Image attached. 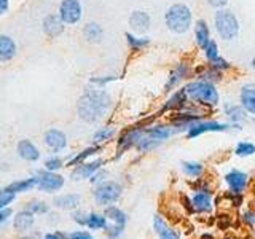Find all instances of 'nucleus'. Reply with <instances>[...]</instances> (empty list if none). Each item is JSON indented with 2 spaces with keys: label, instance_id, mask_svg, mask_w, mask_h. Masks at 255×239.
<instances>
[{
  "label": "nucleus",
  "instance_id": "1",
  "mask_svg": "<svg viewBox=\"0 0 255 239\" xmlns=\"http://www.w3.org/2000/svg\"><path fill=\"white\" fill-rule=\"evenodd\" d=\"M112 106L110 94L102 88H90L85 90L77 102L78 118L85 123H98L107 115Z\"/></svg>",
  "mask_w": 255,
  "mask_h": 239
},
{
  "label": "nucleus",
  "instance_id": "2",
  "mask_svg": "<svg viewBox=\"0 0 255 239\" xmlns=\"http://www.w3.org/2000/svg\"><path fill=\"white\" fill-rule=\"evenodd\" d=\"M180 132L179 127H175L174 124H155V126H148L143 129L139 142L135 143V148H137L140 153H147L158 148L159 145L172 137L174 134Z\"/></svg>",
  "mask_w": 255,
  "mask_h": 239
},
{
  "label": "nucleus",
  "instance_id": "3",
  "mask_svg": "<svg viewBox=\"0 0 255 239\" xmlns=\"http://www.w3.org/2000/svg\"><path fill=\"white\" fill-rule=\"evenodd\" d=\"M188 99L196 104V106L204 107H215L219 104V91L214 83L206 82V80H193L185 86Z\"/></svg>",
  "mask_w": 255,
  "mask_h": 239
},
{
  "label": "nucleus",
  "instance_id": "4",
  "mask_svg": "<svg viewBox=\"0 0 255 239\" xmlns=\"http://www.w3.org/2000/svg\"><path fill=\"white\" fill-rule=\"evenodd\" d=\"M166 27L174 34H185L193 24V13L185 3H174L164 13Z\"/></svg>",
  "mask_w": 255,
  "mask_h": 239
},
{
  "label": "nucleus",
  "instance_id": "5",
  "mask_svg": "<svg viewBox=\"0 0 255 239\" xmlns=\"http://www.w3.org/2000/svg\"><path fill=\"white\" fill-rule=\"evenodd\" d=\"M214 24H215V30L222 40L225 42H231V40L238 38L239 35V21L236 18V14L227 10V8H220V10L215 11L214 16Z\"/></svg>",
  "mask_w": 255,
  "mask_h": 239
},
{
  "label": "nucleus",
  "instance_id": "6",
  "mask_svg": "<svg viewBox=\"0 0 255 239\" xmlns=\"http://www.w3.org/2000/svg\"><path fill=\"white\" fill-rule=\"evenodd\" d=\"M123 195V187L122 183H118L115 180H106L96 185L94 191H93V196H94V201L98 206L102 207H107L115 204L120 198Z\"/></svg>",
  "mask_w": 255,
  "mask_h": 239
},
{
  "label": "nucleus",
  "instance_id": "7",
  "mask_svg": "<svg viewBox=\"0 0 255 239\" xmlns=\"http://www.w3.org/2000/svg\"><path fill=\"white\" fill-rule=\"evenodd\" d=\"M233 124L230 123H220V121H206V120H199V121H195L193 124L188 126L187 129V137L188 139H195L203 135L206 132H225L228 129H231Z\"/></svg>",
  "mask_w": 255,
  "mask_h": 239
},
{
  "label": "nucleus",
  "instance_id": "8",
  "mask_svg": "<svg viewBox=\"0 0 255 239\" xmlns=\"http://www.w3.org/2000/svg\"><path fill=\"white\" fill-rule=\"evenodd\" d=\"M35 177H37V188L40 191L54 193V191H59L64 187V177L58 172L43 169V171H38L35 174Z\"/></svg>",
  "mask_w": 255,
  "mask_h": 239
},
{
  "label": "nucleus",
  "instance_id": "9",
  "mask_svg": "<svg viewBox=\"0 0 255 239\" xmlns=\"http://www.w3.org/2000/svg\"><path fill=\"white\" fill-rule=\"evenodd\" d=\"M61 19L66 26H74L80 22L83 16V6L80 3V0H62L59 3V13Z\"/></svg>",
  "mask_w": 255,
  "mask_h": 239
},
{
  "label": "nucleus",
  "instance_id": "10",
  "mask_svg": "<svg viewBox=\"0 0 255 239\" xmlns=\"http://www.w3.org/2000/svg\"><path fill=\"white\" fill-rule=\"evenodd\" d=\"M147 126H132V127H128V129L118 137V147H117V158L122 156L126 150H129L132 147H135V143L139 142L140 135L143 132Z\"/></svg>",
  "mask_w": 255,
  "mask_h": 239
},
{
  "label": "nucleus",
  "instance_id": "11",
  "mask_svg": "<svg viewBox=\"0 0 255 239\" xmlns=\"http://www.w3.org/2000/svg\"><path fill=\"white\" fill-rule=\"evenodd\" d=\"M225 182L231 193L243 195L246 188L249 187V174H246L244 171H239V169H231L225 175Z\"/></svg>",
  "mask_w": 255,
  "mask_h": 239
},
{
  "label": "nucleus",
  "instance_id": "12",
  "mask_svg": "<svg viewBox=\"0 0 255 239\" xmlns=\"http://www.w3.org/2000/svg\"><path fill=\"white\" fill-rule=\"evenodd\" d=\"M191 204L196 214H211L212 212V190H195L191 195Z\"/></svg>",
  "mask_w": 255,
  "mask_h": 239
},
{
  "label": "nucleus",
  "instance_id": "13",
  "mask_svg": "<svg viewBox=\"0 0 255 239\" xmlns=\"http://www.w3.org/2000/svg\"><path fill=\"white\" fill-rule=\"evenodd\" d=\"M104 164H106V161L101 158L94 159V161H85L82 164L75 166L74 172H72V179L74 180H85V179L90 180L96 172H98L99 169H102Z\"/></svg>",
  "mask_w": 255,
  "mask_h": 239
},
{
  "label": "nucleus",
  "instance_id": "14",
  "mask_svg": "<svg viewBox=\"0 0 255 239\" xmlns=\"http://www.w3.org/2000/svg\"><path fill=\"white\" fill-rule=\"evenodd\" d=\"M153 231L158 239H182L180 231L169 227V223L158 214L153 215Z\"/></svg>",
  "mask_w": 255,
  "mask_h": 239
},
{
  "label": "nucleus",
  "instance_id": "15",
  "mask_svg": "<svg viewBox=\"0 0 255 239\" xmlns=\"http://www.w3.org/2000/svg\"><path fill=\"white\" fill-rule=\"evenodd\" d=\"M43 140H45V145L50 148L53 153H59V151H62L67 147V135L59 129H54V127H51V129H48L45 132Z\"/></svg>",
  "mask_w": 255,
  "mask_h": 239
},
{
  "label": "nucleus",
  "instance_id": "16",
  "mask_svg": "<svg viewBox=\"0 0 255 239\" xmlns=\"http://www.w3.org/2000/svg\"><path fill=\"white\" fill-rule=\"evenodd\" d=\"M129 27L131 30H134L135 34H147V30L150 29V24H151V18L147 11L143 10H134L129 16Z\"/></svg>",
  "mask_w": 255,
  "mask_h": 239
},
{
  "label": "nucleus",
  "instance_id": "17",
  "mask_svg": "<svg viewBox=\"0 0 255 239\" xmlns=\"http://www.w3.org/2000/svg\"><path fill=\"white\" fill-rule=\"evenodd\" d=\"M42 26H43V32H45L46 37L58 38L64 32L66 24H64V21L61 19L59 14H48V16H45Z\"/></svg>",
  "mask_w": 255,
  "mask_h": 239
},
{
  "label": "nucleus",
  "instance_id": "18",
  "mask_svg": "<svg viewBox=\"0 0 255 239\" xmlns=\"http://www.w3.org/2000/svg\"><path fill=\"white\" fill-rule=\"evenodd\" d=\"M188 102H190V99H188V94H187V91H185V86L182 88V90H179L177 93H174L169 99L166 101V104H164V107H163V110H161V114L163 112H180V110H185L187 109V106H188Z\"/></svg>",
  "mask_w": 255,
  "mask_h": 239
},
{
  "label": "nucleus",
  "instance_id": "19",
  "mask_svg": "<svg viewBox=\"0 0 255 239\" xmlns=\"http://www.w3.org/2000/svg\"><path fill=\"white\" fill-rule=\"evenodd\" d=\"M190 75V67L188 64L185 62H180L177 67H175L171 74H169V78H167V82L164 85V91L166 93H171L175 86H177L183 78H187Z\"/></svg>",
  "mask_w": 255,
  "mask_h": 239
},
{
  "label": "nucleus",
  "instance_id": "20",
  "mask_svg": "<svg viewBox=\"0 0 255 239\" xmlns=\"http://www.w3.org/2000/svg\"><path fill=\"white\" fill-rule=\"evenodd\" d=\"M239 101L247 114L255 117V85H244L239 93Z\"/></svg>",
  "mask_w": 255,
  "mask_h": 239
},
{
  "label": "nucleus",
  "instance_id": "21",
  "mask_svg": "<svg viewBox=\"0 0 255 239\" xmlns=\"http://www.w3.org/2000/svg\"><path fill=\"white\" fill-rule=\"evenodd\" d=\"M16 51H18V46L14 40L10 35H0V62L11 61L16 56Z\"/></svg>",
  "mask_w": 255,
  "mask_h": 239
},
{
  "label": "nucleus",
  "instance_id": "22",
  "mask_svg": "<svg viewBox=\"0 0 255 239\" xmlns=\"http://www.w3.org/2000/svg\"><path fill=\"white\" fill-rule=\"evenodd\" d=\"M80 203H82V198L74 193H67V195H59L53 199V204L62 211H75L78 209Z\"/></svg>",
  "mask_w": 255,
  "mask_h": 239
},
{
  "label": "nucleus",
  "instance_id": "23",
  "mask_svg": "<svg viewBox=\"0 0 255 239\" xmlns=\"http://www.w3.org/2000/svg\"><path fill=\"white\" fill-rule=\"evenodd\" d=\"M16 150H18L19 158L26 159V161H38V159H40V151H38V148L30 140H27V139L19 140Z\"/></svg>",
  "mask_w": 255,
  "mask_h": 239
},
{
  "label": "nucleus",
  "instance_id": "24",
  "mask_svg": "<svg viewBox=\"0 0 255 239\" xmlns=\"http://www.w3.org/2000/svg\"><path fill=\"white\" fill-rule=\"evenodd\" d=\"M223 112L230 118L231 124H243L244 121H247V117H249L244 107L236 106V104H225L223 106Z\"/></svg>",
  "mask_w": 255,
  "mask_h": 239
},
{
  "label": "nucleus",
  "instance_id": "25",
  "mask_svg": "<svg viewBox=\"0 0 255 239\" xmlns=\"http://www.w3.org/2000/svg\"><path fill=\"white\" fill-rule=\"evenodd\" d=\"M35 214H32L29 209L26 211H21L14 215V220H13V227L16 231H27L30 230L32 227H34L35 223Z\"/></svg>",
  "mask_w": 255,
  "mask_h": 239
},
{
  "label": "nucleus",
  "instance_id": "26",
  "mask_svg": "<svg viewBox=\"0 0 255 239\" xmlns=\"http://www.w3.org/2000/svg\"><path fill=\"white\" fill-rule=\"evenodd\" d=\"M195 38L199 48H206V45L211 42V29L207 26V22L204 19H198L195 22Z\"/></svg>",
  "mask_w": 255,
  "mask_h": 239
},
{
  "label": "nucleus",
  "instance_id": "27",
  "mask_svg": "<svg viewBox=\"0 0 255 239\" xmlns=\"http://www.w3.org/2000/svg\"><path fill=\"white\" fill-rule=\"evenodd\" d=\"M104 215H106L109 222L115 223V225L126 227V223H128V214L120 209V207L115 204L104 207Z\"/></svg>",
  "mask_w": 255,
  "mask_h": 239
},
{
  "label": "nucleus",
  "instance_id": "28",
  "mask_svg": "<svg viewBox=\"0 0 255 239\" xmlns=\"http://www.w3.org/2000/svg\"><path fill=\"white\" fill-rule=\"evenodd\" d=\"M83 37L88 43H101L104 38V29L98 22H88L83 27Z\"/></svg>",
  "mask_w": 255,
  "mask_h": 239
},
{
  "label": "nucleus",
  "instance_id": "29",
  "mask_svg": "<svg viewBox=\"0 0 255 239\" xmlns=\"http://www.w3.org/2000/svg\"><path fill=\"white\" fill-rule=\"evenodd\" d=\"M182 171L187 177L196 180V179H201L204 175L206 167L199 161H182Z\"/></svg>",
  "mask_w": 255,
  "mask_h": 239
},
{
  "label": "nucleus",
  "instance_id": "30",
  "mask_svg": "<svg viewBox=\"0 0 255 239\" xmlns=\"http://www.w3.org/2000/svg\"><path fill=\"white\" fill-rule=\"evenodd\" d=\"M13 193H24V191H29L30 188H37V177L32 175L29 179H24V180H16L13 183L6 187Z\"/></svg>",
  "mask_w": 255,
  "mask_h": 239
},
{
  "label": "nucleus",
  "instance_id": "31",
  "mask_svg": "<svg viewBox=\"0 0 255 239\" xmlns=\"http://www.w3.org/2000/svg\"><path fill=\"white\" fill-rule=\"evenodd\" d=\"M126 42H128V46L131 48V51H140L143 48H147L150 45V38L147 35L143 37H137L131 34V32H126Z\"/></svg>",
  "mask_w": 255,
  "mask_h": 239
},
{
  "label": "nucleus",
  "instance_id": "32",
  "mask_svg": "<svg viewBox=\"0 0 255 239\" xmlns=\"http://www.w3.org/2000/svg\"><path fill=\"white\" fill-rule=\"evenodd\" d=\"M109 225V220L104 214H98V212H90L88 214V222L86 227L90 230H106Z\"/></svg>",
  "mask_w": 255,
  "mask_h": 239
},
{
  "label": "nucleus",
  "instance_id": "33",
  "mask_svg": "<svg viewBox=\"0 0 255 239\" xmlns=\"http://www.w3.org/2000/svg\"><path fill=\"white\" fill-rule=\"evenodd\" d=\"M101 151V147L99 145H91V147H88V148H85V150H82L80 153H77L74 158L70 159V161L67 163V166H78V164H82V163H85L88 158L90 156H93V155H96V153H99Z\"/></svg>",
  "mask_w": 255,
  "mask_h": 239
},
{
  "label": "nucleus",
  "instance_id": "34",
  "mask_svg": "<svg viewBox=\"0 0 255 239\" xmlns=\"http://www.w3.org/2000/svg\"><path fill=\"white\" fill-rule=\"evenodd\" d=\"M114 135H115V127H112V126L101 127V129H98L93 134V142L96 143V145H101V143L110 140Z\"/></svg>",
  "mask_w": 255,
  "mask_h": 239
},
{
  "label": "nucleus",
  "instance_id": "35",
  "mask_svg": "<svg viewBox=\"0 0 255 239\" xmlns=\"http://www.w3.org/2000/svg\"><path fill=\"white\" fill-rule=\"evenodd\" d=\"M235 155L239 158H247V156H252L255 155V145L249 140H243L239 142L236 148H235Z\"/></svg>",
  "mask_w": 255,
  "mask_h": 239
},
{
  "label": "nucleus",
  "instance_id": "36",
  "mask_svg": "<svg viewBox=\"0 0 255 239\" xmlns=\"http://www.w3.org/2000/svg\"><path fill=\"white\" fill-rule=\"evenodd\" d=\"M198 78L206 80V82H211V83L215 85V83L220 82V80H222V72H219V70H215V69H212V67L207 66V69H206L204 72L199 70V77H198Z\"/></svg>",
  "mask_w": 255,
  "mask_h": 239
},
{
  "label": "nucleus",
  "instance_id": "37",
  "mask_svg": "<svg viewBox=\"0 0 255 239\" xmlns=\"http://www.w3.org/2000/svg\"><path fill=\"white\" fill-rule=\"evenodd\" d=\"M204 56H206L207 62L217 59L219 56H220L219 54V46H217V42H215V40H211V42L206 45V48H204Z\"/></svg>",
  "mask_w": 255,
  "mask_h": 239
},
{
  "label": "nucleus",
  "instance_id": "38",
  "mask_svg": "<svg viewBox=\"0 0 255 239\" xmlns=\"http://www.w3.org/2000/svg\"><path fill=\"white\" fill-rule=\"evenodd\" d=\"M27 209L32 212V214H38V215H42V214H48L50 212V206H48L46 203L43 201H30L29 206H27Z\"/></svg>",
  "mask_w": 255,
  "mask_h": 239
},
{
  "label": "nucleus",
  "instance_id": "39",
  "mask_svg": "<svg viewBox=\"0 0 255 239\" xmlns=\"http://www.w3.org/2000/svg\"><path fill=\"white\" fill-rule=\"evenodd\" d=\"M14 198H16V193H13V191H10L8 188L0 190V209H6V206L11 204L14 201Z\"/></svg>",
  "mask_w": 255,
  "mask_h": 239
},
{
  "label": "nucleus",
  "instance_id": "40",
  "mask_svg": "<svg viewBox=\"0 0 255 239\" xmlns=\"http://www.w3.org/2000/svg\"><path fill=\"white\" fill-rule=\"evenodd\" d=\"M106 231V236L109 239H120L125 231V227H120V225H115V223H112V225H107V228L104 230Z\"/></svg>",
  "mask_w": 255,
  "mask_h": 239
},
{
  "label": "nucleus",
  "instance_id": "41",
  "mask_svg": "<svg viewBox=\"0 0 255 239\" xmlns=\"http://www.w3.org/2000/svg\"><path fill=\"white\" fill-rule=\"evenodd\" d=\"M64 166V161L59 158V156H50L45 161V169H48V171H53V172H56V171H59L61 167Z\"/></svg>",
  "mask_w": 255,
  "mask_h": 239
},
{
  "label": "nucleus",
  "instance_id": "42",
  "mask_svg": "<svg viewBox=\"0 0 255 239\" xmlns=\"http://www.w3.org/2000/svg\"><path fill=\"white\" fill-rule=\"evenodd\" d=\"M241 222L246 227L255 228V209H246L241 214Z\"/></svg>",
  "mask_w": 255,
  "mask_h": 239
},
{
  "label": "nucleus",
  "instance_id": "43",
  "mask_svg": "<svg viewBox=\"0 0 255 239\" xmlns=\"http://www.w3.org/2000/svg\"><path fill=\"white\" fill-rule=\"evenodd\" d=\"M209 67H212V69H215V70H219V72H223V70H228L231 66H230V62L227 61V59H223L222 56H219L217 59H214V61H211L209 64H207Z\"/></svg>",
  "mask_w": 255,
  "mask_h": 239
},
{
  "label": "nucleus",
  "instance_id": "44",
  "mask_svg": "<svg viewBox=\"0 0 255 239\" xmlns=\"http://www.w3.org/2000/svg\"><path fill=\"white\" fill-rule=\"evenodd\" d=\"M72 220H74V222L77 223V225H80V227H86V222H88V212L75 209L74 212H72Z\"/></svg>",
  "mask_w": 255,
  "mask_h": 239
},
{
  "label": "nucleus",
  "instance_id": "45",
  "mask_svg": "<svg viewBox=\"0 0 255 239\" xmlns=\"http://www.w3.org/2000/svg\"><path fill=\"white\" fill-rule=\"evenodd\" d=\"M225 196L230 199V204H231V206H235V207H241L243 203H244L243 195H239V193H231V191H228V193H227Z\"/></svg>",
  "mask_w": 255,
  "mask_h": 239
},
{
  "label": "nucleus",
  "instance_id": "46",
  "mask_svg": "<svg viewBox=\"0 0 255 239\" xmlns=\"http://www.w3.org/2000/svg\"><path fill=\"white\" fill-rule=\"evenodd\" d=\"M69 239H96L90 231H83V230H78V231H74V233L67 235Z\"/></svg>",
  "mask_w": 255,
  "mask_h": 239
},
{
  "label": "nucleus",
  "instance_id": "47",
  "mask_svg": "<svg viewBox=\"0 0 255 239\" xmlns=\"http://www.w3.org/2000/svg\"><path fill=\"white\" fill-rule=\"evenodd\" d=\"M114 80H117L115 75H109V77H94V78H91V83H93V85H98V86H106L107 83L114 82Z\"/></svg>",
  "mask_w": 255,
  "mask_h": 239
},
{
  "label": "nucleus",
  "instance_id": "48",
  "mask_svg": "<svg viewBox=\"0 0 255 239\" xmlns=\"http://www.w3.org/2000/svg\"><path fill=\"white\" fill-rule=\"evenodd\" d=\"M107 175H109V172H107V171H104V169H99V171L96 172V174L93 175V177L90 179V182H91V183H96V185H99V183L106 182Z\"/></svg>",
  "mask_w": 255,
  "mask_h": 239
},
{
  "label": "nucleus",
  "instance_id": "49",
  "mask_svg": "<svg viewBox=\"0 0 255 239\" xmlns=\"http://www.w3.org/2000/svg\"><path fill=\"white\" fill-rule=\"evenodd\" d=\"M180 203H182V206H183V209H185L188 214H195L193 204H191V198H188L187 195H182V196H180Z\"/></svg>",
  "mask_w": 255,
  "mask_h": 239
},
{
  "label": "nucleus",
  "instance_id": "50",
  "mask_svg": "<svg viewBox=\"0 0 255 239\" xmlns=\"http://www.w3.org/2000/svg\"><path fill=\"white\" fill-rule=\"evenodd\" d=\"M207 5H211L214 8H217V10H220V8H225L228 5L230 0H206Z\"/></svg>",
  "mask_w": 255,
  "mask_h": 239
},
{
  "label": "nucleus",
  "instance_id": "51",
  "mask_svg": "<svg viewBox=\"0 0 255 239\" xmlns=\"http://www.w3.org/2000/svg\"><path fill=\"white\" fill-rule=\"evenodd\" d=\"M10 215H11V211L10 209H0V223L6 222Z\"/></svg>",
  "mask_w": 255,
  "mask_h": 239
},
{
  "label": "nucleus",
  "instance_id": "52",
  "mask_svg": "<svg viewBox=\"0 0 255 239\" xmlns=\"http://www.w3.org/2000/svg\"><path fill=\"white\" fill-rule=\"evenodd\" d=\"M8 6H10V0H0V16L8 11Z\"/></svg>",
  "mask_w": 255,
  "mask_h": 239
},
{
  "label": "nucleus",
  "instance_id": "53",
  "mask_svg": "<svg viewBox=\"0 0 255 239\" xmlns=\"http://www.w3.org/2000/svg\"><path fill=\"white\" fill-rule=\"evenodd\" d=\"M43 239H69V238L62 233H48Z\"/></svg>",
  "mask_w": 255,
  "mask_h": 239
},
{
  "label": "nucleus",
  "instance_id": "54",
  "mask_svg": "<svg viewBox=\"0 0 255 239\" xmlns=\"http://www.w3.org/2000/svg\"><path fill=\"white\" fill-rule=\"evenodd\" d=\"M201 239H214V235H211V233H204V235H201Z\"/></svg>",
  "mask_w": 255,
  "mask_h": 239
},
{
  "label": "nucleus",
  "instance_id": "55",
  "mask_svg": "<svg viewBox=\"0 0 255 239\" xmlns=\"http://www.w3.org/2000/svg\"><path fill=\"white\" fill-rule=\"evenodd\" d=\"M21 239H38V236L37 235H29V236H24Z\"/></svg>",
  "mask_w": 255,
  "mask_h": 239
},
{
  "label": "nucleus",
  "instance_id": "56",
  "mask_svg": "<svg viewBox=\"0 0 255 239\" xmlns=\"http://www.w3.org/2000/svg\"><path fill=\"white\" fill-rule=\"evenodd\" d=\"M252 69H254V70H255V58H254V59H252Z\"/></svg>",
  "mask_w": 255,
  "mask_h": 239
},
{
  "label": "nucleus",
  "instance_id": "57",
  "mask_svg": "<svg viewBox=\"0 0 255 239\" xmlns=\"http://www.w3.org/2000/svg\"><path fill=\"white\" fill-rule=\"evenodd\" d=\"M254 233H255V230H254Z\"/></svg>",
  "mask_w": 255,
  "mask_h": 239
}]
</instances>
